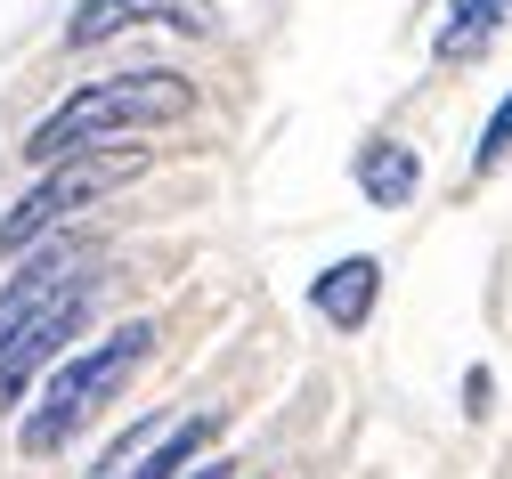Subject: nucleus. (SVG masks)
I'll return each instance as SVG.
<instances>
[{
	"label": "nucleus",
	"mask_w": 512,
	"mask_h": 479,
	"mask_svg": "<svg viewBox=\"0 0 512 479\" xmlns=\"http://www.w3.org/2000/svg\"><path fill=\"white\" fill-rule=\"evenodd\" d=\"M90 293H98L90 244H49L0 285V406H17V390L41 366H57V350L90 317Z\"/></svg>",
	"instance_id": "1"
},
{
	"label": "nucleus",
	"mask_w": 512,
	"mask_h": 479,
	"mask_svg": "<svg viewBox=\"0 0 512 479\" xmlns=\"http://www.w3.org/2000/svg\"><path fill=\"white\" fill-rule=\"evenodd\" d=\"M187 106H196V90H187V74H171V65L106 74V82H82L57 114H41L33 139H25V155L49 171V163H66V155H90V147H114V139H139V130H163Z\"/></svg>",
	"instance_id": "2"
},
{
	"label": "nucleus",
	"mask_w": 512,
	"mask_h": 479,
	"mask_svg": "<svg viewBox=\"0 0 512 479\" xmlns=\"http://www.w3.org/2000/svg\"><path fill=\"white\" fill-rule=\"evenodd\" d=\"M147 350H155V325L131 317L122 333L90 341V350H74V358H57V374L41 382V398L25 406V423H17V447H25V455H57V447H74V439L106 415V406L131 390V374L147 366Z\"/></svg>",
	"instance_id": "3"
},
{
	"label": "nucleus",
	"mask_w": 512,
	"mask_h": 479,
	"mask_svg": "<svg viewBox=\"0 0 512 479\" xmlns=\"http://www.w3.org/2000/svg\"><path fill=\"white\" fill-rule=\"evenodd\" d=\"M139 163H122V155H66V163H49V179L17 203V212L9 220H0V260H9V252H25V244H41L49 228H66L74 212H90V203H106L122 179H131Z\"/></svg>",
	"instance_id": "4"
},
{
	"label": "nucleus",
	"mask_w": 512,
	"mask_h": 479,
	"mask_svg": "<svg viewBox=\"0 0 512 479\" xmlns=\"http://www.w3.org/2000/svg\"><path fill=\"white\" fill-rule=\"evenodd\" d=\"M139 25L212 33V25H220V9H212V0H82V9H74V25H66V41H74V49H98V41L139 33Z\"/></svg>",
	"instance_id": "5"
},
{
	"label": "nucleus",
	"mask_w": 512,
	"mask_h": 479,
	"mask_svg": "<svg viewBox=\"0 0 512 479\" xmlns=\"http://www.w3.org/2000/svg\"><path fill=\"white\" fill-rule=\"evenodd\" d=\"M220 439V415H196V423H179V431H163V447H114L106 463H98V479H179V471H196L204 463V447Z\"/></svg>",
	"instance_id": "6"
},
{
	"label": "nucleus",
	"mask_w": 512,
	"mask_h": 479,
	"mask_svg": "<svg viewBox=\"0 0 512 479\" xmlns=\"http://www.w3.org/2000/svg\"><path fill=\"white\" fill-rule=\"evenodd\" d=\"M374 293H382V268H374L366 252H350V260H334L326 277L309 285V309L326 317V325H342V333H358V325L374 317Z\"/></svg>",
	"instance_id": "7"
},
{
	"label": "nucleus",
	"mask_w": 512,
	"mask_h": 479,
	"mask_svg": "<svg viewBox=\"0 0 512 479\" xmlns=\"http://www.w3.org/2000/svg\"><path fill=\"white\" fill-rule=\"evenodd\" d=\"M423 187V163H415V147H399V139H374L366 155H358V195L366 203H382V212H399V203Z\"/></svg>",
	"instance_id": "8"
},
{
	"label": "nucleus",
	"mask_w": 512,
	"mask_h": 479,
	"mask_svg": "<svg viewBox=\"0 0 512 479\" xmlns=\"http://www.w3.org/2000/svg\"><path fill=\"white\" fill-rule=\"evenodd\" d=\"M504 9H512V0H464V9L439 25V57H472V49L504 25Z\"/></svg>",
	"instance_id": "9"
},
{
	"label": "nucleus",
	"mask_w": 512,
	"mask_h": 479,
	"mask_svg": "<svg viewBox=\"0 0 512 479\" xmlns=\"http://www.w3.org/2000/svg\"><path fill=\"white\" fill-rule=\"evenodd\" d=\"M504 155H512V98H504V106L488 114V130H480V171H496Z\"/></svg>",
	"instance_id": "10"
},
{
	"label": "nucleus",
	"mask_w": 512,
	"mask_h": 479,
	"mask_svg": "<svg viewBox=\"0 0 512 479\" xmlns=\"http://www.w3.org/2000/svg\"><path fill=\"white\" fill-rule=\"evenodd\" d=\"M187 479H236V463H196Z\"/></svg>",
	"instance_id": "11"
}]
</instances>
